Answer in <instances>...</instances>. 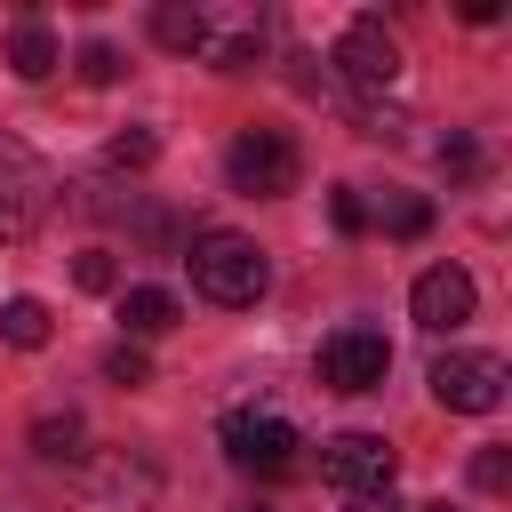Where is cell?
<instances>
[{
  "label": "cell",
  "instance_id": "cell-1",
  "mask_svg": "<svg viewBox=\"0 0 512 512\" xmlns=\"http://www.w3.org/2000/svg\"><path fill=\"white\" fill-rule=\"evenodd\" d=\"M184 272H192V288H200L208 304H256L264 280H272L264 248H256L248 232H232V224H200V232L184 240Z\"/></svg>",
  "mask_w": 512,
  "mask_h": 512
},
{
  "label": "cell",
  "instance_id": "cell-2",
  "mask_svg": "<svg viewBox=\"0 0 512 512\" xmlns=\"http://www.w3.org/2000/svg\"><path fill=\"white\" fill-rule=\"evenodd\" d=\"M48 208H56V168H48L24 136L0 128V248L32 240V232L48 224Z\"/></svg>",
  "mask_w": 512,
  "mask_h": 512
},
{
  "label": "cell",
  "instance_id": "cell-3",
  "mask_svg": "<svg viewBox=\"0 0 512 512\" xmlns=\"http://www.w3.org/2000/svg\"><path fill=\"white\" fill-rule=\"evenodd\" d=\"M224 176H232V192H248V200H280V192L304 184V152H296L288 128H240L232 152H224Z\"/></svg>",
  "mask_w": 512,
  "mask_h": 512
},
{
  "label": "cell",
  "instance_id": "cell-4",
  "mask_svg": "<svg viewBox=\"0 0 512 512\" xmlns=\"http://www.w3.org/2000/svg\"><path fill=\"white\" fill-rule=\"evenodd\" d=\"M328 64H336V80H344L360 104H376L384 88H400V40H392L376 16H352V24L336 32V56H328Z\"/></svg>",
  "mask_w": 512,
  "mask_h": 512
},
{
  "label": "cell",
  "instance_id": "cell-5",
  "mask_svg": "<svg viewBox=\"0 0 512 512\" xmlns=\"http://www.w3.org/2000/svg\"><path fill=\"white\" fill-rule=\"evenodd\" d=\"M504 384H512V368L496 352H448V360H432V400L448 416H496Z\"/></svg>",
  "mask_w": 512,
  "mask_h": 512
},
{
  "label": "cell",
  "instance_id": "cell-6",
  "mask_svg": "<svg viewBox=\"0 0 512 512\" xmlns=\"http://www.w3.org/2000/svg\"><path fill=\"white\" fill-rule=\"evenodd\" d=\"M224 448H232V464H248V472H296V424L280 416V408H232L224 416Z\"/></svg>",
  "mask_w": 512,
  "mask_h": 512
},
{
  "label": "cell",
  "instance_id": "cell-7",
  "mask_svg": "<svg viewBox=\"0 0 512 512\" xmlns=\"http://www.w3.org/2000/svg\"><path fill=\"white\" fill-rule=\"evenodd\" d=\"M384 368H392V344H384V328H336L328 344H320V384L328 392H376L384 384Z\"/></svg>",
  "mask_w": 512,
  "mask_h": 512
},
{
  "label": "cell",
  "instance_id": "cell-8",
  "mask_svg": "<svg viewBox=\"0 0 512 512\" xmlns=\"http://www.w3.org/2000/svg\"><path fill=\"white\" fill-rule=\"evenodd\" d=\"M320 480L344 488V496L392 488V440L384 432H336V440H320Z\"/></svg>",
  "mask_w": 512,
  "mask_h": 512
},
{
  "label": "cell",
  "instance_id": "cell-9",
  "mask_svg": "<svg viewBox=\"0 0 512 512\" xmlns=\"http://www.w3.org/2000/svg\"><path fill=\"white\" fill-rule=\"evenodd\" d=\"M472 272L464 264H432V272H416V288H408V312H416V328H432V336H456L464 320H472Z\"/></svg>",
  "mask_w": 512,
  "mask_h": 512
},
{
  "label": "cell",
  "instance_id": "cell-10",
  "mask_svg": "<svg viewBox=\"0 0 512 512\" xmlns=\"http://www.w3.org/2000/svg\"><path fill=\"white\" fill-rule=\"evenodd\" d=\"M80 496H88V512H152V496H160V472H152L144 456H96Z\"/></svg>",
  "mask_w": 512,
  "mask_h": 512
},
{
  "label": "cell",
  "instance_id": "cell-11",
  "mask_svg": "<svg viewBox=\"0 0 512 512\" xmlns=\"http://www.w3.org/2000/svg\"><path fill=\"white\" fill-rule=\"evenodd\" d=\"M200 64L216 72H256L264 64V16L256 8H208V32H200Z\"/></svg>",
  "mask_w": 512,
  "mask_h": 512
},
{
  "label": "cell",
  "instance_id": "cell-12",
  "mask_svg": "<svg viewBox=\"0 0 512 512\" xmlns=\"http://www.w3.org/2000/svg\"><path fill=\"white\" fill-rule=\"evenodd\" d=\"M56 64H64V48H56V32L24 16V24L8 32V72H16V80H48Z\"/></svg>",
  "mask_w": 512,
  "mask_h": 512
},
{
  "label": "cell",
  "instance_id": "cell-13",
  "mask_svg": "<svg viewBox=\"0 0 512 512\" xmlns=\"http://www.w3.org/2000/svg\"><path fill=\"white\" fill-rule=\"evenodd\" d=\"M176 320H184V304L168 288H120V328L128 336H168Z\"/></svg>",
  "mask_w": 512,
  "mask_h": 512
},
{
  "label": "cell",
  "instance_id": "cell-14",
  "mask_svg": "<svg viewBox=\"0 0 512 512\" xmlns=\"http://www.w3.org/2000/svg\"><path fill=\"white\" fill-rule=\"evenodd\" d=\"M200 32H208V8H192V0H160V8H152V40H160V48L200 56Z\"/></svg>",
  "mask_w": 512,
  "mask_h": 512
},
{
  "label": "cell",
  "instance_id": "cell-15",
  "mask_svg": "<svg viewBox=\"0 0 512 512\" xmlns=\"http://www.w3.org/2000/svg\"><path fill=\"white\" fill-rule=\"evenodd\" d=\"M0 336H8L16 352H40V344H48V304H40V296H8V304H0Z\"/></svg>",
  "mask_w": 512,
  "mask_h": 512
},
{
  "label": "cell",
  "instance_id": "cell-16",
  "mask_svg": "<svg viewBox=\"0 0 512 512\" xmlns=\"http://www.w3.org/2000/svg\"><path fill=\"white\" fill-rule=\"evenodd\" d=\"M80 440H88V424H80L72 408H64V416H40V424H32V448H40L48 464H72V456H80Z\"/></svg>",
  "mask_w": 512,
  "mask_h": 512
},
{
  "label": "cell",
  "instance_id": "cell-17",
  "mask_svg": "<svg viewBox=\"0 0 512 512\" xmlns=\"http://www.w3.org/2000/svg\"><path fill=\"white\" fill-rule=\"evenodd\" d=\"M72 280H80L88 296H112V288H120V264H112V248H80V256H72Z\"/></svg>",
  "mask_w": 512,
  "mask_h": 512
},
{
  "label": "cell",
  "instance_id": "cell-18",
  "mask_svg": "<svg viewBox=\"0 0 512 512\" xmlns=\"http://www.w3.org/2000/svg\"><path fill=\"white\" fill-rule=\"evenodd\" d=\"M152 152H160V136H152V128H120V136L104 144V160H112V168H152Z\"/></svg>",
  "mask_w": 512,
  "mask_h": 512
},
{
  "label": "cell",
  "instance_id": "cell-19",
  "mask_svg": "<svg viewBox=\"0 0 512 512\" xmlns=\"http://www.w3.org/2000/svg\"><path fill=\"white\" fill-rule=\"evenodd\" d=\"M384 224H392L400 240H416V232H432V200H416V192H400V200H384Z\"/></svg>",
  "mask_w": 512,
  "mask_h": 512
},
{
  "label": "cell",
  "instance_id": "cell-20",
  "mask_svg": "<svg viewBox=\"0 0 512 512\" xmlns=\"http://www.w3.org/2000/svg\"><path fill=\"white\" fill-rule=\"evenodd\" d=\"M104 376H112V384H152L144 344H104Z\"/></svg>",
  "mask_w": 512,
  "mask_h": 512
},
{
  "label": "cell",
  "instance_id": "cell-21",
  "mask_svg": "<svg viewBox=\"0 0 512 512\" xmlns=\"http://www.w3.org/2000/svg\"><path fill=\"white\" fill-rule=\"evenodd\" d=\"M472 488H480V496H504V488H512V448H480V456H472Z\"/></svg>",
  "mask_w": 512,
  "mask_h": 512
},
{
  "label": "cell",
  "instance_id": "cell-22",
  "mask_svg": "<svg viewBox=\"0 0 512 512\" xmlns=\"http://www.w3.org/2000/svg\"><path fill=\"white\" fill-rule=\"evenodd\" d=\"M120 72H128V64H120V48H112V40H88V48H80V80H96V88H112Z\"/></svg>",
  "mask_w": 512,
  "mask_h": 512
},
{
  "label": "cell",
  "instance_id": "cell-23",
  "mask_svg": "<svg viewBox=\"0 0 512 512\" xmlns=\"http://www.w3.org/2000/svg\"><path fill=\"white\" fill-rule=\"evenodd\" d=\"M328 216H336V232H368V200H360L352 184H336V192H328Z\"/></svg>",
  "mask_w": 512,
  "mask_h": 512
},
{
  "label": "cell",
  "instance_id": "cell-24",
  "mask_svg": "<svg viewBox=\"0 0 512 512\" xmlns=\"http://www.w3.org/2000/svg\"><path fill=\"white\" fill-rule=\"evenodd\" d=\"M440 168H448L456 184H464V176H480V144H472V136H448V144H440Z\"/></svg>",
  "mask_w": 512,
  "mask_h": 512
},
{
  "label": "cell",
  "instance_id": "cell-25",
  "mask_svg": "<svg viewBox=\"0 0 512 512\" xmlns=\"http://www.w3.org/2000/svg\"><path fill=\"white\" fill-rule=\"evenodd\" d=\"M344 512H400L392 488H368V496H344Z\"/></svg>",
  "mask_w": 512,
  "mask_h": 512
},
{
  "label": "cell",
  "instance_id": "cell-26",
  "mask_svg": "<svg viewBox=\"0 0 512 512\" xmlns=\"http://www.w3.org/2000/svg\"><path fill=\"white\" fill-rule=\"evenodd\" d=\"M416 512H456V504H416Z\"/></svg>",
  "mask_w": 512,
  "mask_h": 512
}]
</instances>
